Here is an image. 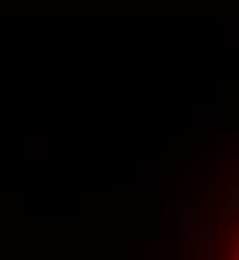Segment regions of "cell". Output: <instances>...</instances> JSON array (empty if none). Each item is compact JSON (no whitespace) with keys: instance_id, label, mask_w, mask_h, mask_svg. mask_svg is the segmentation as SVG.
Here are the masks:
<instances>
[{"instance_id":"1","label":"cell","mask_w":239,"mask_h":260,"mask_svg":"<svg viewBox=\"0 0 239 260\" xmlns=\"http://www.w3.org/2000/svg\"><path fill=\"white\" fill-rule=\"evenodd\" d=\"M229 260H239V233H236V243H232V253H229Z\"/></svg>"}]
</instances>
